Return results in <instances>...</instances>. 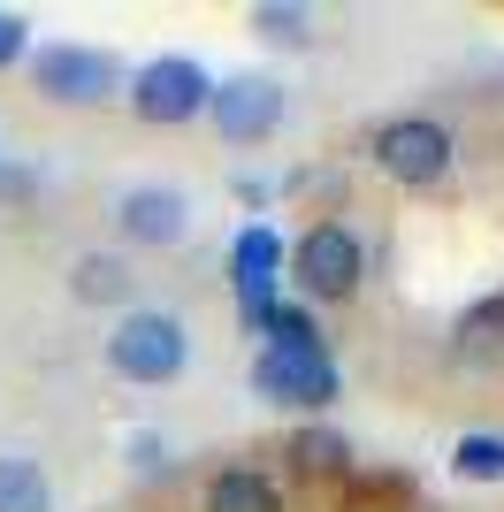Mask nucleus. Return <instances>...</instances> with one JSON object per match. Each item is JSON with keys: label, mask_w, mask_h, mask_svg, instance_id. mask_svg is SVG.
Segmentation results:
<instances>
[{"label": "nucleus", "mask_w": 504, "mask_h": 512, "mask_svg": "<svg viewBox=\"0 0 504 512\" xmlns=\"http://www.w3.org/2000/svg\"><path fill=\"white\" fill-rule=\"evenodd\" d=\"M375 161H382L390 184L428 192V184L451 176V130H443L436 115H390V123L375 130Z\"/></svg>", "instance_id": "obj_4"}, {"label": "nucleus", "mask_w": 504, "mask_h": 512, "mask_svg": "<svg viewBox=\"0 0 504 512\" xmlns=\"http://www.w3.org/2000/svg\"><path fill=\"white\" fill-rule=\"evenodd\" d=\"M283 276H291L306 299L336 306V299H352V291H359V276H367V253H359V237L344 230V222H314V230L291 245V268H283Z\"/></svg>", "instance_id": "obj_3"}, {"label": "nucleus", "mask_w": 504, "mask_h": 512, "mask_svg": "<svg viewBox=\"0 0 504 512\" xmlns=\"http://www.w3.org/2000/svg\"><path fill=\"white\" fill-rule=\"evenodd\" d=\"M252 31L268 46H306L314 39V16H306L298 0H260V8H252Z\"/></svg>", "instance_id": "obj_16"}, {"label": "nucleus", "mask_w": 504, "mask_h": 512, "mask_svg": "<svg viewBox=\"0 0 504 512\" xmlns=\"http://www.w3.org/2000/svg\"><path fill=\"white\" fill-rule=\"evenodd\" d=\"M123 100L138 107V123L176 130V123H199V107L214 100V77H207V62H191V54H161V62H146L130 77Z\"/></svg>", "instance_id": "obj_2"}, {"label": "nucleus", "mask_w": 504, "mask_h": 512, "mask_svg": "<svg viewBox=\"0 0 504 512\" xmlns=\"http://www.w3.org/2000/svg\"><path fill=\"white\" fill-rule=\"evenodd\" d=\"M260 337H268V352H321L314 314H306V306H283V299L260 314Z\"/></svg>", "instance_id": "obj_15"}, {"label": "nucleus", "mask_w": 504, "mask_h": 512, "mask_svg": "<svg viewBox=\"0 0 504 512\" xmlns=\"http://www.w3.org/2000/svg\"><path fill=\"white\" fill-rule=\"evenodd\" d=\"M23 46H31V23L0 8V69H16V62H23Z\"/></svg>", "instance_id": "obj_18"}, {"label": "nucleus", "mask_w": 504, "mask_h": 512, "mask_svg": "<svg viewBox=\"0 0 504 512\" xmlns=\"http://www.w3.org/2000/svg\"><path fill=\"white\" fill-rule=\"evenodd\" d=\"M191 360V329L184 314H168V306H130L115 329H107V367L123 375V383H176Z\"/></svg>", "instance_id": "obj_1"}, {"label": "nucleus", "mask_w": 504, "mask_h": 512, "mask_svg": "<svg viewBox=\"0 0 504 512\" xmlns=\"http://www.w3.org/2000/svg\"><path fill=\"white\" fill-rule=\"evenodd\" d=\"M451 474H459V482H504V436H489V428L459 436V444H451Z\"/></svg>", "instance_id": "obj_14"}, {"label": "nucleus", "mask_w": 504, "mask_h": 512, "mask_svg": "<svg viewBox=\"0 0 504 512\" xmlns=\"http://www.w3.org/2000/svg\"><path fill=\"white\" fill-rule=\"evenodd\" d=\"M459 352L482 360V352H504V299H482L474 314L459 321Z\"/></svg>", "instance_id": "obj_17"}, {"label": "nucleus", "mask_w": 504, "mask_h": 512, "mask_svg": "<svg viewBox=\"0 0 504 512\" xmlns=\"http://www.w3.org/2000/svg\"><path fill=\"white\" fill-rule=\"evenodd\" d=\"M283 268H291V245H283L268 222H245L237 245H230V283H237V314H245V329H260V314L275 306Z\"/></svg>", "instance_id": "obj_7"}, {"label": "nucleus", "mask_w": 504, "mask_h": 512, "mask_svg": "<svg viewBox=\"0 0 504 512\" xmlns=\"http://www.w3.org/2000/svg\"><path fill=\"white\" fill-rule=\"evenodd\" d=\"M291 467H298V474H352V444H344L336 428L306 421V428L291 436Z\"/></svg>", "instance_id": "obj_13"}, {"label": "nucleus", "mask_w": 504, "mask_h": 512, "mask_svg": "<svg viewBox=\"0 0 504 512\" xmlns=\"http://www.w3.org/2000/svg\"><path fill=\"white\" fill-rule=\"evenodd\" d=\"M207 115L230 146H260V138L283 130V85L275 77H230V85H214Z\"/></svg>", "instance_id": "obj_8"}, {"label": "nucleus", "mask_w": 504, "mask_h": 512, "mask_svg": "<svg viewBox=\"0 0 504 512\" xmlns=\"http://www.w3.org/2000/svg\"><path fill=\"white\" fill-rule=\"evenodd\" d=\"M31 77H39L46 100H62V107H100V100L123 92V69H115V54H100V46H39Z\"/></svg>", "instance_id": "obj_6"}, {"label": "nucleus", "mask_w": 504, "mask_h": 512, "mask_svg": "<svg viewBox=\"0 0 504 512\" xmlns=\"http://www.w3.org/2000/svg\"><path fill=\"white\" fill-rule=\"evenodd\" d=\"M207 512H283V490L260 467H222L207 482Z\"/></svg>", "instance_id": "obj_10"}, {"label": "nucleus", "mask_w": 504, "mask_h": 512, "mask_svg": "<svg viewBox=\"0 0 504 512\" xmlns=\"http://www.w3.org/2000/svg\"><path fill=\"white\" fill-rule=\"evenodd\" d=\"M69 291H77L84 306H115V299H130V268L115 253H84L77 268H69Z\"/></svg>", "instance_id": "obj_12"}, {"label": "nucleus", "mask_w": 504, "mask_h": 512, "mask_svg": "<svg viewBox=\"0 0 504 512\" xmlns=\"http://www.w3.org/2000/svg\"><path fill=\"white\" fill-rule=\"evenodd\" d=\"M115 230H123L130 245H176V237L191 230V199L176 192V184H130V192L115 199Z\"/></svg>", "instance_id": "obj_9"}, {"label": "nucleus", "mask_w": 504, "mask_h": 512, "mask_svg": "<svg viewBox=\"0 0 504 512\" xmlns=\"http://www.w3.org/2000/svg\"><path fill=\"white\" fill-rule=\"evenodd\" d=\"M0 512H54V482L39 459H23V451L0 459Z\"/></svg>", "instance_id": "obj_11"}, {"label": "nucleus", "mask_w": 504, "mask_h": 512, "mask_svg": "<svg viewBox=\"0 0 504 512\" xmlns=\"http://www.w3.org/2000/svg\"><path fill=\"white\" fill-rule=\"evenodd\" d=\"M252 390H260L268 406H291V413H329L344 383H336L329 352H268V344H260V360H252Z\"/></svg>", "instance_id": "obj_5"}]
</instances>
